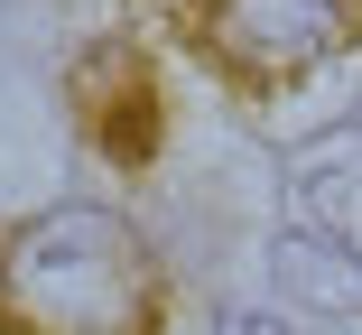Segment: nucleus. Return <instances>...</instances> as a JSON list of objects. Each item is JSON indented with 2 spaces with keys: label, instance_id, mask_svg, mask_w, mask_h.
Returning <instances> with one entry per match:
<instances>
[{
  "label": "nucleus",
  "instance_id": "obj_4",
  "mask_svg": "<svg viewBox=\"0 0 362 335\" xmlns=\"http://www.w3.org/2000/svg\"><path fill=\"white\" fill-rule=\"evenodd\" d=\"M223 335H288V326H279V317H233Z\"/></svg>",
  "mask_w": 362,
  "mask_h": 335
},
{
  "label": "nucleus",
  "instance_id": "obj_2",
  "mask_svg": "<svg viewBox=\"0 0 362 335\" xmlns=\"http://www.w3.org/2000/svg\"><path fill=\"white\" fill-rule=\"evenodd\" d=\"M353 0H204L195 10V47L223 65L233 84L269 93L298 84L307 65H325L334 47H353Z\"/></svg>",
  "mask_w": 362,
  "mask_h": 335
},
{
  "label": "nucleus",
  "instance_id": "obj_3",
  "mask_svg": "<svg viewBox=\"0 0 362 335\" xmlns=\"http://www.w3.org/2000/svg\"><path fill=\"white\" fill-rule=\"evenodd\" d=\"M75 112H84L93 149L112 168H149V149H158V84H149V65L130 47H93L75 65Z\"/></svg>",
  "mask_w": 362,
  "mask_h": 335
},
{
  "label": "nucleus",
  "instance_id": "obj_1",
  "mask_svg": "<svg viewBox=\"0 0 362 335\" xmlns=\"http://www.w3.org/2000/svg\"><path fill=\"white\" fill-rule=\"evenodd\" d=\"M0 335H158L149 242L103 205H56L0 242Z\"/></svg>",
  "mask_w": 362,
  "mask_h": 335
}]
</instances>
